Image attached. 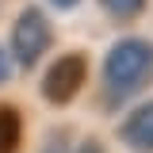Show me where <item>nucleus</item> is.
Segmentation results:
<instances>
[{"label":"nucleus","instance_id":"0eeeda50","mask_svg":"<svg viewBox=\"0 0 153 153\" xmlns=\"http://www.w3.org/2000/svg\"><path fill=\"white\" fill-rule=\"evenodd\" d=\"M42 153H73L65 130H54V134H50V138H46V146H42Z\"/></svg>","mask_w":153,"mask_h":153},{"label":"nucleus","instance_id":"7ed1b4c3","mask_svg":"<svg viewBox=\"0 0 153 153\" xmlns=\"http://www.w3.org/2000/svg\"><path fill=\"white\" fill-rule=\"evenodd\" d=\"M84 84V57L80 54H65L42 73V96L50 103H69Z\"/></svg>","mask_w":153,"mask_h":153},{"label":"nucleus","instance_id":"423d86ee","mask_svg":"<svg viewBox=\"0 0 153 153\" xmlns=\"http://www.w3.org/2000/svg\"><path fill=\"white\" fill-rule=\"evenodd\" d=\"M115 19H130V16H142V8H146V0H100Z\"/></svg>","mask_w":153,"mask_h":153},{"label":"nucleus","instance_id":"1a4fd4ad","mask_svg":"<svg viewBox=\"0 0 153 153\" xmlns=\"http://www.w3.org/2000/svg\"><path fill=\"white\" fill-rule=\"evenodd\" d=\"M8 76H12V61H8L4 46H0V84H8Z\"/></svg>","mask_w":153,"mask_h":153},{"label":"nucleus","instance_id":"39448f33","mask_svg":"<svg viewBox=\"0 0 153 153\" xmlns=\"http://www.w3.org/2000/svg\"><path fill=\"white\" fill-rule=\"evenodd\" d=\"M19 149V115L12 107H0V153Z\"/></svg>","mask_w":153,"mask_h":153},{"label":"nucleus","instance_id":"9d476101","mask_svg":"<svg viewBox=\"0 0 153 153\" xmlns=\"http://www.w3.org/2000/svg\"><path fill=\"white\" fill-rule=\"evenodd\" d=\"M54 8H73V4H80V0H50Z\"/></svg>","mask_w":153,"mask_h":153},{"label":"nucleus","instance_id":"f257e3e1","mask_svg":"<svg viewBox=\"0 0 153 153\" xmlns=\"http://www.w3.org/2000/svg\"><path fill=\"white\" fill-rule=\"evenodd\" d=\"M103 80L115 92H138L153 80V42L149 38H119L103 61Z\"/></svg>","mask_w":153,"mask_h":153},{"label":"nucleus","instance_id":"f03ea898","mask_svg":"<svg viewBox=\"0 0 153 153\" xmlns=\"http://www.w3.org/2000/svg\"><path fill=\"white\" fill-rule=\"evenodd\" d=\"M46 46H50V23H46V16L38 8H23L16 27H12V54H16V61L31 69L42 57Z\"/></svg>","mask_w":153,"mask_h":153},{"label":"nucleus","instance_id":"6e6552de","mask_svg":"<svg viewBox=\"0 0 153 153\" xmlns=\"http://www.w3.org/2000/svg\"><path fill=\"white\" fill-rule=\"evenodd\" d=\"M73 153H103V146H100L96 138H84V142H80V146H76Z\"/></svg>","mask_w":153,"mask_h":153},{"label":"nucleus","instance_id":"20e7f679","mask_svg":"<svg viewBox=\"0 0 153 153\" xmlns=\"http://www.w3.org/2000/svg\"><path fill=\"white\" fill-rule=\"evenodd\" d=\"M123 142L138 153H153V100L149 103H142V107H134L126 115V123H123Z\"/></svg>","mask_w":153,"mask_h":153}]
</instances>
